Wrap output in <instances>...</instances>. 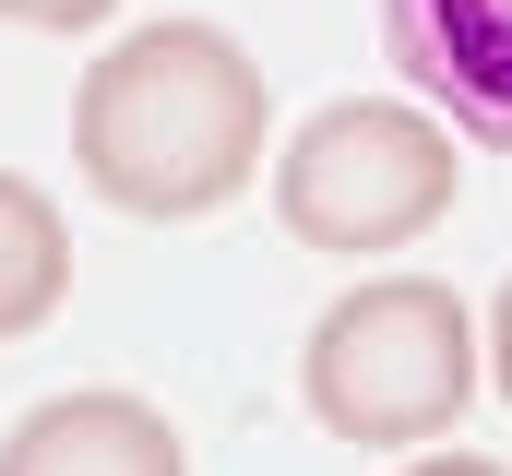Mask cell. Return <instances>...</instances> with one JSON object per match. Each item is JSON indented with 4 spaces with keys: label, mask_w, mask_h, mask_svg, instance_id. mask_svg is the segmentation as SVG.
<instances>
[{
    "label": "cell",
    "mask_w": 512,
    "mask_h": 476,
    "mask_svg": "<svg viewBox=\"0 0 512 476\" xmlns=\"http://www.w3.org/2000/svg\"><path fill=\"white\" fill-rule=\"evenodd\" d=\"M405 476H512V465H489V453H429V465H405Z\"/></svg>",
    "instance_id": "cell-9"
},
{
    "label": "cell",
    "mask_w": 512,
    "mask_h": 476,
    "mask_svg": "<svg viewBox=\"0 0 512 476\" xmlns=\"http://www.w3.org/2000/svg\"><path fill=\"white\" fill-rule=\"evenodd\" d=\"M0 476H191V453L143 393H60L0 441Z\"/></svg>",
    "instance_id": "cell-5"
},
{
    "label": "cell",
    "mask_w": 512,
    "mask_h": 476,
    "mask_svg": "<svg viewBox=\"0 0 512 476\" xmlns=\"http://www.w3.org/2000/svg\"><path fill=\"white\" fill-rule=\"evenodd\" d=\"M60 286H72V238H60V215H48L36 179L0 167V346L36 334V322L60 310Z\"/></svg>",
    "instance_id": "cell-6"
},
{
    "label": "cell",
    "mask_w": 512,
    "mask_h": 476,
    "mask_svg": "<svg viewBox=\"0 0 512 476\" xmlns=\"http://www.w3.org/2000/svg\"><path fill=\"white\" fill-rule=\"evenodd\" d=\"M298 393L334 441L358 453H405V441H441L465 405H477V322L453 286L429 274H382V286H346L310 346H298Z\"/></svg>",
    "instance_id": "cell-2"
},
{
    "label": "cell",
    "mask_w": 512,
    "mask_h": 476,
    "mask_svg": "<svg viewBox=\"0 0 512 476\" xmlns=\"http://www.w3.org/2000/svg\"><path fill=\"white\" fill-rule=\"evenodd\" d=\"M489 381H501V405H512V286L489 298Z\"/></svg>",
    "instance_id": "cell-8"
},
{
    "label": "cell",
    "mask_w": 512,
    "mask_h": 476,
    "mask_svg": "<svg viewBox=\"0 0 512 476\" xmlns=\"http://www.w3.org/2000/svg\"><path fill=\"white\" fill-rule=\"evenodd\" d=\"M382 36H393V72L453 131L512 155V0H382Z\"/></svg>",
    "instance_id": "cell-4"
},
{
    "label": "cell",
    "mask_w": 512,
    "mask_h": 476,
    "mask_svg": "<svg viewBox=\"0 0 512 476\" xmlns=\"http://www.w3.org/2000/svg\"><path fill=\"white\" fill-rule=\"evenodd\" d=\"M120 0H0V24H36V36H96Z\"/></svg>",
    "instance_id": "cell-7"
},
{
    "label": "cell",
    "mask_w": 512,
    "mask_h": 476,
    "mask_svg": "<svg viewBox=\"0 0 512 476\" xmlns=\"http://www.w3.org/2000/svg\"><path fill=\"white\" fill-rule=\"evenodd\" d=\"M262 143H274V96H262L251 48L191 12L96 48V72L72 84V167L96 203H120L143 227H191L239 203Z\"/></svg>",
    "instance_id": "cell-1"
},
{
    "label": "cell",
    "mask_w": 512,
    "mask_h": 476,
    "mask_svg": "<svg viewBox=\"0 0 512 476\" xmlns=\"http://www.w3.org/2000/svg\"><path fill=\"white\" fill-rule=\"evenodd\" d=\"M274 215L298 250H346V262L405 250L453 215V143L393 96H334L274 155Z\"/></svg>",
    "instance_id": "cell-3"
}]
</instances>
